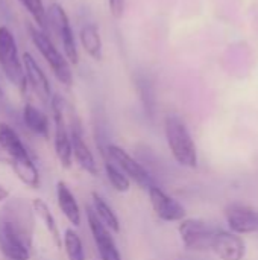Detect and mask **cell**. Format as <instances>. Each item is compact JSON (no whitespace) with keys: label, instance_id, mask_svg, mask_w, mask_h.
<instances>
[{"label":"cell","instance_id":"5","mask_svg":"<svg viewBox=\"0 0 258 260\" xmlns=\"http://www.w3.org/2000/svg\"><path fill=\"white\" fill-rule=\"evenodd\" d=\"M46 12H47L49 29L55 35H58L64 49V55L68 59V62L76 66L79 62V52L76 47V40H75V34L70 24V18L65 9L58 3H52L49 9H46Z\"/></svg>","mask_w":258,"mask_h":260},{"label":"cell","instance_id":"18","mask_svg":"<svg viewBox=\"0 0 258 260\" xmlns=\"http://www.w3.org/2000/svg\"><path fill=\"white\" fill-rule=\"evenodd\" d=\"M81 44L88 56H91L94 61H100L103 56V44H102V37L99 32V27L96 23H87L82 26L81 34Z\"/></svg>","mask_w":258,"mask_h":260},{"label":"cell","instance_id":"28","mask_svg":"<svg viewBox=\"0 0 258 260\" xmlns=\"http://www.w3.org/2000/svg\"><path fill=\"white\" fill-rule=\"evenodd\" d=\"M0 163H3V165H8V163H9V158H8V155L3 152L2 148H0Z\"/></svg>","mask_w":258,"mask_h":260},{"label":"cell","instance_id":"24","mask_svg":"<svg viewBox=\"0 0 258 260\" xmlns=\"http://www.w3.org/2000/svg\"><path fill=\"white\" fill-rule=\"evenodd\" d=\"M62 245L68 260H85V251L79 235L73 229H67L62 236Z\"/></svg>","mask_w":258,"mask_h":260},{"label":"cell","instance_id":"7","mask_svg":"<svg viewBox=\"0 0 258 260\" xmlns=\"http://www.w3.org/2000/svg\"><path fill=\"white\" fill-rule=\"evenodd\" d=\"M102 152L131 180L135 181L138 186L149 189L151 186H154L152 177L151 174L146 171V168L138 163L128 151H125L123 148L117 146V145H108L105 148H102Z\"/></svg>","mask_w":258,"mask_h":260},{"label":"cell","instance_id":"20","mask_svg":"<svg viewBox=\"0 0 258 260\" xmlns=\"http://www.w3.org/2000/svg\"><path fill=\"white\" fill-rule=\"evenodd\" d=\"M23 120H24V125L27 126V129L32 131L33 134L41 136L44 139L49 137V129H50L49 117L41 110H38L35 105H32V104L24 105Z\"/></svg>","mask_w":258,"mask_h":260},{"label":"cell","instance_id":"21","mask_svg":"<svg viewBox=\"0 0 258 260\" xmlns=\"http://www.w3.org/2000/svg\"><path fill=\"white\" fill-rule=\"evenodd\" d=\"M91 200H93V206L91 210L94 212V215L97 216V219L111 232V233H119L120 232V222L117 215L114 213V210L109 207V204L97 193L93 192L91 193Z\"/></svg>","mask_w":258,"mask_h":260},{"label":"cell","instance_id":"2","mask_svg":"<svg viewBox=\"0 0 258 260\" xmlns=\"http://www.w3.org/2000/svg\"><path fill=\"white\" fill-rule=\"evenodd\" d=\"M164 131H166V140L169 149L173 158L176 160V163L190 169L196 168L198 149L184 120L175 114H169L164 122Z\"/></svg>","mask_w":258,"mask_h":260},{"label":"cell","instance_id":"27","mask_svg":"<svg viewBox=\"0 0 258 260\" xmlns=\"http://www.w3.org/2000/svg\"><path fill=\"white\" fill-rule=\"evenodd\" d=\"M8 198H9V190L3 184H0V203L6 201Z\"/></svg>","mask_w":258,"mask_h":260},{"label":"cell","instance_id":"10","mask_svg":"<svg viewBox=\"0 0 258 260\" xmlns=\"http://www.w3.org/2000/svg\"><path fill=\"white\" fill-rule=\"evenodd\" d=\"M87 221L90 232L93 235L96 248L100 254L102 260H122V256L117 250L116 241L111 235V232L97 219L91 207H87Z\"/></svg>","mask_w":258,"mask_h":260},{"label":"cell","instance_id":"17","mask_svg":"<svg viewBox=\"0 0 258 260\" xmlns=\"http://www.w3.org/2000/svg\"><path fill=\"white\" fill-rule=\"evenodd\" d=\"M32 210L40 218V221L43 222V225H44L46 232L49 233V236H50L52 242L55 244V247L61 248L62 247V235L59 232V227L56 224L55 216L50 212L49 204L41 198H33L32 200Z\"/></svg>","mask_w":258,"mask_h":260},{"label":"cell","instance_id":"1","mask_svg":"<svg viewBox=\"0 0 258 260\" xmlns=\"http://www.w3.org/2000/svg\"><path fill=\"white\" fill-rule=\"evenodd\" d=\"M32 232L26 225V209L21 215L14 207V215L0 219V253L9 260H29Z\"/></svg>","mask_w":258,"mask_h":260},{"label":"cell","instance_id":"3","mask_svg":"<svg viewBox=\"0 0 258 260\" xmlns=\"http://www.w3.org/2000/svg\"><path fill=\"white\" fill-rule=\"evenodd\" d=\"M27 32H29V37H30L33 46L38 49V52L43 55V58L49 64L55 78L65 87H71L73 85V72H71L70 62L65 58V55H62L58 50V47L53 44V41L49 38V34H46L44 30H41L38 26H35L32 23L27 24Z\"/></svg>","mask_w":258,"mask_h":260},{"label":"cell","instance_id":"15","mask_svg":"<svg viewBox=\"0 0 258 260\" xmlns=\"http://www.w3.org/2000/svg\"><path fill=\"white\" fill-rule=\"evenodd\" d=\"M56 201H58V207L62 212V215L65 216V219L71 225L79 227L81 221H82L81 209L76 201V197L73 195V192L64 181H58V184H56Z\"/></svg>","mask_w":258,"mask_h":260},{"label":"cell","instance_id":"26","mask_svg":"<svg viewBox=\"0 0 258 260\" xmlns=\"http://www.w3.org/2000/svg\"><path fill=\"white\" fill-rule=\"evenodd\" d=\"M125 5H126V0H108V8H109V12L114 18L123 17Z\"/></svg>","mask_w":258,"mask_h":260},{"label":"cell","instance_id":"29","mask_svg":"<svg viewBox=\"0 0 258 260\" xmlns=\"http://www.w3.org/2000/svg\"><path fill=\"white\" fill-rule=\"evenodd\" d=\"M2 96H3V91H2V88H0V99H2Z\"/></svg>","mask_w":258,"mask_h":260},{"label":"cell","instance_id":"25","mask_svg":"<svg viewBox=\"0 0 258 260\" xmlns=\"http://www.w3.org/2000/svg\"><path fill=\"white\" fill-rule=\"evenodd\" d=\"M21 3V6L29 12V15L32 17L35 26H38L41 30H44L46 34L49 32V24H47V12L44 8L43 0H18Z\"/></svg>","mask_w":258,"mask_h":260},{"label":"cell","instance_id":"22","mask_svg":"<svg viewBox=\"0 0 258 260\" xmlns=\"http://www.w3.org/2000/svg\"><path fill=\"white\" fill-rule=\"evenodd\" d=\"M102 155H103V166H105V174H106V178H108V181L111 183V186L117 190V192H122V193H125V192H128L129 189H131V180L102 152Z\"/></svg>","mask_w":258,"mask_h":260},{"label":"cell","instance_id":"19","mask_svg":"<svg viewBox=\"0 0 258 260\" xmlns=\"http://www.w3.org/2000/svg\"><path fill=\"white\" fill-rule=\"evenodd\" d=\"M8 165L11 166V169L14 171L17 178L23 184H26L30 189H38L40 187V172H38V168H36L32 157L18 158V160H9Z\"/></svg>","mask_w":258,"mask_h":260},{"label":"cell","instance_id":"6","mask_svg":"<svg viewBox=\"0 0 258 260\" xmlns=\"http://www.w3.org/2000/svg\"><path fill=\"white\" fill-rule=\"evenodd\" d=\"M52 114H53V123H55V154L58 157L59 165L64 169H70L73 163V154H71V142H70V129L67 128L65 120V108H64V99L58 94L52 96L50 99Z\"/></svg>","mask_w":258,"mask_h":260},{"label":"cell","instance_id":"16","mask_svg":"<svg viewBox=\"0 0 258 260\" xmlns=\"http://www.w3.org/2000/svg\"><path fill=\"white\" fill-rule=\"evenodd\" d=\"M0 148L8 155L9 160H18V158L32 157L29 154L26 145L18 137V134L8 123H0Z\"/></svg>","mask_w":258,"mask_h":260},{"label":"cell","instance_id":"14","mask_svg":"<svg viewBox=\"0 0 258 260\" xmlns=\"http://www.w3.org/2000/svg\"><path fill=\"white\" fill-rule=\"evenodd\" d=\"M70 142H71V154H73V158L76 160V163L85 172L96 177L99 174L96 158H94L91 149L88 148V145L85 143L81 129L76 125H71V128H70Z\"/></svg>","mask_w":258,"mask_h":260},{"label":"cell","instance_id":"12","mask_svg":"<svg viewBox=\"0 0 258 260\" xmlns=\"http://www.w3.org/2000/svg\"><path fill=\"white\" fill-rule=\"evenodd\" d=\"M21 62H23V70H24V76H26V82L29 84V87L32 88V91L43 101V102H49L50 98V82L46 76V73L43 72V69L40 67V64L36 62V59L29 53L24 52L21 56Z\"/></svg>","mask_w":258,"mask_h":260},{"label":"cell","instance_id":"8","mask_svg":"<svg viewBox=\"0 0 258 260\" xmlns=\"http://www.w3.org/2000/svg\"><path fill=\"white\" fill-rule=\"evenodd\" d=\"M217 229L210 227L201 219H182L178 232L184 247L190 251H207L211 247L213 236Z\"/></svg>","mask_w":258,"mask_h":260},{"label":"cell","instance_id":"23","mask_svg":"<svg viewBox=\"0 0 258 260\" xmlns=\"http://www.w3.org/2000/svg\"><path fill=\"white\" fill-rule=\"evenodd\" d=\"M135 88L140 94V99L146 108L148 113H152L155 110V93H154V85L149 79V76H146L144 73H137L135 75Z\"/></svg>","mask_w":258,"mask_h":260},{"label":"cell","instance_id":"9","mask_svg":"<svg viewBox=\"0 0 258 260\" xmlns=\"http://www.w3.org/2000/svg\"><path fill=\"white\" fill-rule=\"evenodd\" d=\"M149 198H151V204L152 209L155 212V215L166 222H181L182 219H186V209L184 206L175 200L173 197L167 195L161 187L158 186H151L149 189Z\"/></svg>","mask_w":258,"mask_h":260},{"label":"cell","instance_id":"4","mask_svg":"<svg viewBox=\"0 0 258 260\" xmlns=\"http://www.w3.org/2000/svg\"><path fill=\"white\" fill-rule=\"evenodd\" d=\"M0 67L6 79L24 91L27 82L23 70V62L18 55L15 37L6 26H0Z\"/></svg>","mask_w":258,"mask_h":260},{"label":"cell","instance_id":"13","mask_svg":"<svg viewBox=\"0 0 258 260\" xmlns=\"http://www.w3.org/2000/svg\"><path fill=\"white\" fill-rule=\"evenodd\" d=\"M228 227L236 235H249L258 232V212L246 206H231L225 212Z\"/></svg>","mask_w":258,"mask_h":260},{"label":"cell","instance_id":"11","mask_svg":"<svg viewBox=\"0 0 258 260\" xmlns=\"http://www.w3.org/2000/svg\"><path fill=\"white\" fill-rule=\"evenodd\" d=\"M210 250L220 260H243L246 254V244L240 235L216 230Z\"/></svg>","mask_w":258,"mask_h":260}]
</instances>
